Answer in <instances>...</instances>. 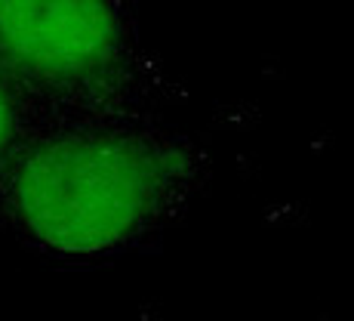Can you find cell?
<instances>
[{"label":"cell","mask_w":354,"mask_h":321,"mask_svg":"<svg viewBox=\"0 0 354 321\" xmlns=\"http://www.w3.org/2000/svg\"><path fill=\"white\" fill-rule=\"evenodd\" d=\"M68 127L44 105H37L28 93H22L3 71H0V167L19 155L28 142L50 130Z\"/></svg>","instance_id":"3957f363"},{"label":"cell","mask_w":354,"mask_h":321,"mask_svg":"<svg viewBox=\"0 0 354 321\" xmlns=\"http://www.w3.org/2000/svg\"><path fill=\"white\" fill-rule=\"evenodd\" d=\"M209 173L207 148L163 121L68 124L0 167V225L53 263H111L173 229Z\"/></svg>","instance_id":"6da1fadb"},{"label":"cell","mask_w":354,"mask_h":321,"mask_svg":"<svg viewBox=\"0 0 354 321\" xmlns=\"http://www.w3.org/2000/svg\"><path fill=\"white\" fill-rule=\"evenodd\" d=\"M0 71L65 124L160 121L179 93L118 0H0Z\"/></svg>","instance_id":"7a4b0ae2"}]
</instances>
